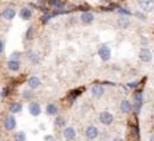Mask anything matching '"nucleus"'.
I'll use <instances>...</instances> for the list:
<instances>
[{
    "instance_id": "1",
    "label": "nucleus",
    "mask_w": 154,
    "mask_h": 141,
    "mask_svg": "<svg viewBox=\"0 0 154 141\" xmlns=\"http://www.w3.org/2000/svg\"><path fill=\"white\" fill-rule=\"evenodd\" d=\"M99 121L105 126H111L114 121V116L110 112H101L99 115Z\"/></svg>"
},
{
    "instance_id": "2",
    "label": "nucleus",
    "mask_w": 154,
    "mask_h": 141,
    "mask_svg": "<svg viewBox=\"0 0 154 141\" xmlns=\"http://www.w3.org/2000/svg\"><path fill=\"white\" fill-rule=\"evenodd\" d=\"M138 4L143 12L154 11V0H138Z\"/></svg>"
},
{
    "instance_id": "3",
    "label": "nucleus",
    "mask_w": 154,
    "mask_h": 141,
    "mask_svg": "<svg viewBox=\"0 0 154 141\" xmlns=\"http://www.w3.org/2000/svg\"><path fill=\"white\" fill-rule=\"evenodd\" d=\"M98 54H99V56L101 58L102 61H108V60L111 59V56H112L110 47H108V46H105V45L101 46V47H99Z\"/></svg>"
},
{
    "instance_id": "4",
    "label": "nucleus",
    "mask_w": 154,
    "mask_h": 141,
    "mask_svg": "<svg viewBox=\"0 0 154 141\" xmlns=\"http://www.w3.org/2000/svg\"><path fill=\"white\" fill-rule=\"evenodd\" d=\"M85 135L88 140H94L99 136V129L95 126H88L85 130Z\"/></svg>"
},
{
    "instance_id": "5",
    "label": "nucleus",
    "mask_w": 154,
    "mask_h": 141,
    "mask_svg": "<svg viewBox=\"0 0 154 141\" xmlns=\"http://www.w3.org/2000/svg\"><path fill=\"white\" fill-rule=\"evenodd\" d=\"M91 93L94 98L100 99L104 94H105V88L101 85H93L91 88Z\"/></svg>"
},
{
    "instance_id": "6",
    "label": "nucleus",
    "mask_w": 154,
    "mask_h": 141,
    "mask_svg": "<svg viewBox=\"0 0 154 141\" xmlns=\"http://www.w3.org/2000/svg\"><path fill=\"white\" fill-rule=\"evenodd\" d=\"M62 135L65 138V140L71 141V140H74L75 135H77V132L73 127H65L64 130H62Z\"/></svg>"
},
{
    "instance_id": "7",
    "label": "nucleus",
    "mask_w": 154,
    "mask_h": 141,
    "mask_svg": "<svg viewBox=\"0 0 154 141\" xmlns=\"http://www.w3.org/2000/svg\"><path fill=\"white\" fill-rule=\"evenodd\" d=\"M28 111L32 116H39L41 113V107L38 102H31L28 106Z\"/></svg>"
},
{
    "instance_id": "8",
    "label": "nucleus",
    "mask_w": 154,
    "mask_h": 141,
    "mask_svg": "<svg viewBox=\"0 0 154 141\" xmlns=\"http://www.w3.org/2000/svg\"><path fill=\"white\" fill-rule=\"evenodd\" d=\"M139 58H140L141 61H143V62H149L151 60H152V52L148 50V48H142L140 51V53H139Z\"/></svg>"
},
{
    "instance_id": "9",
    "label": "nucleus",
    "mask_w": 154,
    "mask_h": 141,
    "mask_svg": "<svg viewBox=\"0 0 154 141\" xmlns=\"http://www.w3.org/2000/svg\"><path fill=\"white\" fill-rule=\"evenodd\" d=\"M17 127V120L13 115H8L6 119H5V128L7 130H13L14 128Z\"/></svg>"
},
{
    "instance_id": "10",
    "label": "nucleus",
    "mask_w": 154,
    "mask_h": 141,
    "mask_svg": "<svg viewBox=\"0 0 154 141\" xmlns=\"http://www.w3.org/2000/svg\"><path fill=\"white\" fill-rule=\"evenodd\" d=\"M116 25H118V27L121 28V29H127V28L131 26V21H129V19L127 16L122 15V16H120L116 20Z\"/></svg>"
},
{
    "instance_id": "11",
    "label": "nucleus",
    "mask_w": 154,
    "mask_h": 141,
    "mask_svg": "<svg viewBox=\"0 0 154 141\" xmlns=\"http://www.w3.org/2000/svg\"><path fill=\"white\" fill-rule=\"evenodd\" d=\"M27 84H28V87H29L31 89H37L38 87H40L41 80H40L38 76H31V78L28 79Z\"/></svg>"
},
{
    "instance_id": "12",
    "label": "nucleus",
    "mask_w": 154,
    "mask_h": 141,
    "mask_svg": "<svg viewBox=\"0 0 154 141\" xmlns=\"http://www.w3.org/2000/svg\"><path fill=\"white\" fill-rule=\"evenodd\" d=\"M80 19L84 24H91L94 21V14L91 12H83L80 15Z\"/></svg>"
},
{
    "instance_id": "13",
    "label": "nucleus",
    "mask_w": 154,
    "mask_h": 141,
    "mask_svg": "<svg viewBox=\"0 0 154 141\" xmlns=\"http://www.w3.org/2000/svg\"><path fill=\"white\" fill-rule=\"evenodd\" d=\"M132 110H133V106L128 100H122L121 101V104H120V111L121 112L125 113V114H128Z\"/></svg>"
},
{
    "instance_id": "14",
    "label": "nucleus",
    "mask_w": 154,
    "mask_h": 141,
    "mask_svg": "<svg viewBox=\"0 0 154 141\" xmlns=\"http://www.w3.org/2000/svg\"><path fill=\"white\" fill-rule=\"evenodd\" d=\"M20 62H19V60H10L8 62H7V68L10 70H12V72H18V70H20Z\"/></svg>"
},
{
    "instance_id": "15",
    "label": "nucleus",
    "mask_w": 154,
    "mask_h": 141,
    "mask_svg": "<svg viewBox=\"0 0 154 141\" xmlns=\"http://www.w3.org/2000/svg\"><path fill=\"white\" fill-rule=\"evenodd\" d=\"M2 16H4V19H6V20H8V21H11L12 19H14V16H15V10L14 8H6L4 12H2Z\"/></svg>"
},
{
    "instance_id": "16",
    "label": "nucleus",
    "mask_w": 154,
    "mask_h": 141,
    "mask_svg": "<svg viewBox=\"0 0 154 141\" xmlns=\"http://www.w3.org/2000/svg\"><path fill=\"white\" fill-rule=\"evenodd\" d=\"M31 16H32V10H31V8H28V7L21 8V11H20V18H21V19H24V20H29Z\"/></svg>"
},
{
    "instance_id": "17",
    "label": "nucleus",
    "mask_w": 154,
    "mask_h": 141,
    "mask_svg": "<svg viewBox=\"0 0 154 141\" xmlns=\"http://www.w3.org/2000/svg\"><path fill=\"white\" fill-rule=\"evenodd\" d=\"M58 106H56V104H48L47 106H46V113L48 114V115H56L58 114Z\"/></svg>"
},
{
    "instance_id": "18",
    "label": "nucleus",
    "mask_w": 154,
    "mask_h": 141,
    "mask_svg": "<svg viewBox=\"0 0 154 141\" xmlns=\"http://www.w3.org/2000/svg\"><path fill=\"white\" fill-rule=\"evenodd\" d=\"M21 110H23V105L20 102H12L10 105V112L13 113V114L14 113L21 112Z\"/></svg>"
},
{
    "instance_id": "19",
    "label": "nucleus",
    "mask_w": 154,
    "mask_h": 141,
    "mask_svg": "<svg viewBox=\"0 0 154 141\" xmlns=\"http://www.w3.org/2000/svg\"><path fill=\"white\" fill-rule=\"evenodd\" d=\"M133 99H134V105L135 106H138V108H140L141 104H142V94H141L140 92H138V93H135L134 94V97H133Z\"/></svg>"
},
{
    "instance_id": "20",
    "label": "nucleus",
    "mask_w": 154,
    "mask_h": 141,
    "mask_svg": "<svg viewBox=\"0 0 154 141\" xmlns=\"http://www.w3.org/2000/svg\"><path fill=\"white\" fill-rule=\"evenodd\" d=\"M66 119L64 118V116H61V115H59V116H56V126L58 127H64L66 126Z\"/></svg>"
},
{
    "instance_id": "21",
    "label": "nucleus",
    "mask_w": 154,
    "mask_h": 141,
    "mask_svg": "<svg viewBox=\"0 0 154 141\" xmlns=\"http://www.w3.org/2000/svg\"><path fill=\"white\" fill-rule=\"evenodd\" d=\"M14 140L15 141H26V134H25V132H18L17 134H15V136H14Z\"/></svg>"
},
{
    "instance_id": "22",
    "label": "nucleus",
    "mask_w": 154,
    "mask_h": 141,
    "mask_svg": "<svg viewBox=\"0 0 154 141\" xmlns=\"http://www.w3.org/2000/svg\"><path fill=\"white\" fill-rule=\"evenodd\" d=\"M23 97L25 99H29V98H32L33 97V93L31 92V91H25L24 92V94H23Z\"/></svg>"
},
{
    "instance_id": "23",
    "label": "nucleus",
    "mask_w": 154,
    "mask_h": 141,
    "mask_svg": "<svg viewBox=\"0 0 154 141\" xmlns=\"http://www.w3.org/2000/svg\"><path fill=\"white\" fill-rule=\"evenodd\" d=\"M19 56H20L19 52H14V53L11 54V60H18V59H19Z\"/></svg>"
},
{
    "instance_id": "24",
    "label": "nucleus",
    "mask_w": 154,
    "mask_h": 141,
    "mask_svg": "<svg viewBox=\"0 0 154 141\" xmlns=\"http://www.w3.org/2000/svg\"><path fill=\"white\" fill-rule=\"evenodd\" d=\"M50 4L53 6H59V0H50Z\"/></svg>"
},
{
    "instance_id": "25",
    "label": "nucleus",
    "mask_w": 154,
    "mask_h": 141,
    "mask_svg": "<svg viewBox=\"0 0 154 141\" xmlns=\"http://www.w3.org/2000/svg\"><path fill=\"white\" fill-rule=\"evenodd\" d=\"M4 52V41L2 40H0V54Z\"/></svg>"
},
{
    "instance_id": "26",
    "label": "nucleus",
    "mask_w": 154,
    "mask_h": 141,
    "mask_svg": "<svg viewBox=\"0 0 154 141\" xmlns=\"http://www.w3.org/2000/svg\"><path fill=\"white\" fill-rule=\"evenodd\" d=\"M135 86H137V82H134V84H133V82L129 84V87H135Z\"/></svg>"
},
{
    "instance_id": "27",
    "label": "nucleus",
    "mask_w": 154,
    "mask_h": 141,
    "mask_svg": "<svg viewBox=\"0 0 154 141\" xmlns=\"http://www.w3.org/2000/svg\"><path fill=\"white\" fill-rule=\"evenodd\" d=\"M149 141H154V134L151 136V138H149Z\"/></svg>"
}]
</instances>
